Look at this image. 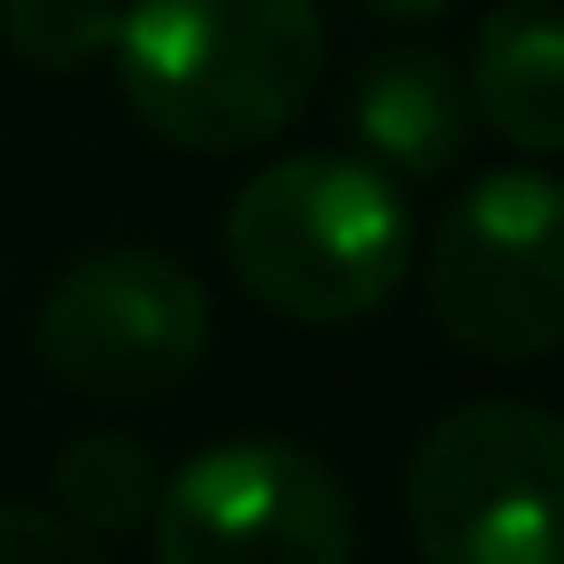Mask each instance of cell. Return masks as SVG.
Wrapping results in <instances>:
<instances>
[{"mask_svg":"<svg viewBox=\"0 0 564 564\" xmlns=\"http://www.w3.org/2000/svg\"><path fill=\"white\" fill-rule=\"evenodd\" d=\"M155 495H163V471H155V456L132 433H78L55 456V510L78 533H94V541L148 525Z\"/></svg>","mask_w":564,"mask_h":564,"instance_id":"cell-9","label":"cell"},{"mask_svg":"<svg viewBox=\"0 0 564 564\" xmlns=\"http://www.w3.org/2000/svg\"><path fill=\"white\" fill-rule=\"evenodd\" d=\"M371 17H394V24H425V17H448L456 0H364Z\"/></svg>","mask_w":564,"mask_h":564,"instance_id":"cell-12","label":"cell"},{"mask_svg":"<svg viewBox=\"0 0 564 564\" xmlns=\"http://www.w3.org/2000/svg\"><path fill=\"white\" fill-rule=\"evenodd\" d=\"M155 564H356L348 479L271 433L217 441L155 495Z\"/></svg>","mask_w":564,"mask_h":564,"instance_id":"cell-5","label":"cell"},{"mask_svg":"<svg viewBox=\"0 0 564 564\" xmlns=\"http://www.w3.org/2000/svg\"><path fill=\"white\" fill-rule=\"evenodd\" d=\"M417 232L387 171L356 155H279L225 209L232 279L286 325H356L410 279Z\"/></svg>","mask_w":564,"mask_h":564,"instance_id":"cell-2","label":"cell"},{"mask_svg":"<svg viewBox=\"0 0 564 564\" xmlns=\"http://www.w3.org/2000/svg\"><path fill=\"white\" fill-rule=\"evenodd\" d=\"M464 94L471 117L495 124L518 155L549 163L564 148V32L549 0H495L479 17Z\"/></svg>","mask_w":564,"mask_h":564,"instance_id":"cell-7","label":"cell"},{"mask_svg":"<svg viewBox=\"0 0 564 564\" xmlns=\"http://www.w3.org/2000/svg\"><path fill=\"white\" fill-rule=\"evenodd\" d=\"M0 564H117L94 533H78L63 510L0 502Z\"/></svg>","mask_w":564,"mask_h":564,"instance_id":"cell-11","label":"cell"},{"mask_svg":"<svg viewBox=\"0 0 564 564\" xmlns=\"http://www.w3.org/2000/svg\"><path fill=\"white\" fill-rule=\"evenodd\" d=\"M417 564H564V425L487 394L425 425L402 471Z\"/></svg>","mask_w":564,"mask_h":564,"instance_id":"cell-3","label":"cell"},{"mask_svg":"<svg viewBox=\"0 0 564 564\" xmlns=\"http://www.w3.org/2000/svg\"><path fill=\"white\" fill-rule=\"evenodd\" d=\"M117 24H124L117 0H0V40H9V55L47 70V78L109 63Z\"/></svg>","mask_w":564,"mask_h":564,"instance_id":"cell-10","label":"cell"},{"mask_svg":"<svg viewBox=\"0 0 564 564\" xmlns=\"http://www.w3.org/2000/svg\"><path fill=\"white\" fill-rule=\"evenodd\" d=\"M433 325L487 364H541L564 340V202L541 163L471 178L425 240Z\"/></svg>","mask_w":564,"mask_h":564,"instance_id":"cell-4","label":"cell"},{"mask_svg":"<svg viewBox=\"0 0 564 564\" xmlns=\"http://www.w3.org/2000/svg\"><path fill=\"white\" fill-rule=\"evenodd\" d=\"M356 140L371 148V171L394 178H441L471 148V94L448 55L433 47H387L356 78Z\"/></svg>","mask_w":564,"mask_h":564,"instance_id":"cell-8","label":"cell"},{"mask_svg":"<svg viewBox=\"0 0 564 564\" xmlns=\"http://www.w3.org/2000/svg\"><path fill=\"white\" fill-rule=\"evenodd\" d=\"M109 55L163 148L248 155L317 101L325 17L317 0H132Z\"/></svg>","mask_w":564,"mask_h":564,"instance_id":"cell-1","label":"cell"},{"mask_svg":"<svg viewBox=\"0 0 564 564\" xmlns=\"http://www.w3.org/2000/svg\"><path fill=\"white\" fill-rule=\"evenodd\" d=\"M32 340L86 402H155L209 356V294L163 248H94L47 286Z\"/></svg>","mask_w":564,"mask_h":564,"instance_id":"cell-6","label":"cell"}]
</instances>
